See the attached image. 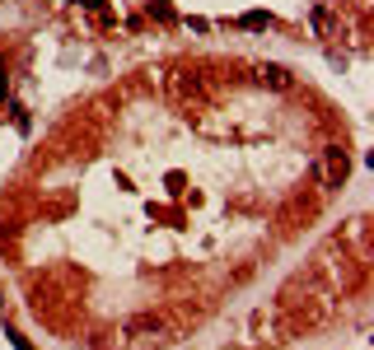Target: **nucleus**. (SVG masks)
Here are the masks:
<instances>
[{"label":"nucleus","mask_w":374,"mask_h":350,"mask_svg":"<svg viewBox=\"0 0 374 350\" xmlns=\"http://www.w3.org/2000/svg\"><path fill=\"white\" fill-rule=\"evenodd\" d=\"M309 19H314L318 38H328V33H332V14H328V10H314V14H309Z\"/></svg>","instance_id":"39448f33"},{"label":"nucleus","mask_w":374,"mask_h":350,"mask_svg":"<svg viewBox=\"0 0 374 350\" xmlns=\"http://www.w3.org/2000/svg\"><path fill=\"white\" fill-rule=\"evenodd\" d=\"M238 23H243V28H253V33H262V28H272V14H267V10H248V14H243V19H238Z\"/></svg>","instance_id":"20e7f679"},{"label":"nucleus","mask_w":374,"mask_h":350,"mask_svg":"<svg viewBox=\"0 0 374 350\" xmlns=\"http://www.w3.org/2000/svg\"><path fill=\"white\" fill-rule=\"evenodd\" d=\"M5 337L14 341V350H33V346H28V341H23V337H19V332H14V327H5Z\"/></svg>","instance_id":"0eeeda50"},{"label":"nucleus","mask_w":374,"mask_h":350,"mask_svg":"<svg viewBox=\"0 0 374 350\" xmlns=\"http://www.w3.org/2000/svg\"><path fill=\"white\" fill-rule=\"evenodd\" d=\"M150 14H155L159 23H169L173 19V5H169V0H150Z\"/></svg>","instance_id":"423d86ee"},{"label":"nucleus","mask_w":374,"mask_h":350,"mask_svg":"<svg viewBox=\"0 0 374 350\" xmlns=\"http://www.w3.org/2000/svg\"><path fill=\"white\" fill-rule=\"evenodd\" d=\"M314 173H318V182L328 187V192H337L341 182H346V173H351V154L341 145H328L323 154H318V164H314Z\"/></svg>","instance_id":"f257e3e1"},{"label":"nucleus","mask_w":374,"mask_h":350,"mask_svg":"<svg viewBox=\"0 0 374 350\" xmlns=\"http://www.w3.org/2000/svg\"><path fill=\"white\" fill-rule=\"evenodd\" d=\"M5 94H10V79H5V66H0V98H5Z\"/></svg>","instance_id":"6e6552de"},{"label":"nucleus","mask_w":374,"mask_h":350,"mask_svg":"<svg viewBox=\"0 0 374 350\" xmlns=\"http://www.w3.org/2000/svg\"><path fill=\"white\" fill-rule=\"evenodd\" d=\"M122 346L126 350H141V346H150V341H169V322L164 317H136V322H126L122 327Z\"/></svg>","instance_id":"f03ea898"},{"label":"nucleus","mask_w":374,"mask_h":350,"mask_svg":"<svg viewBox=\"0 0 374 350\" xmlns=\"http://www.w3.org/2000/svg\"><path fill=\"white\" fill-rule=\"evenodd\" d=\"M258 79H262V84H272V89H290V84H295V79H290V70H285V66H276V61L258 66Z\"/></svg>","instance_id":"7ed1b4c3"},{"label":"nucleus","mask_w":374,"mask_h":350,"mask_svg":"<svg viewBox=\"0 0 374 350\" xmlns=\"http://www.w3.org/2000/svg\"><path fill=\"white\" fill-rule=\"evenodd\" d=\"M75 5H89V10H99V5H103V0H75Z\"/></svg>","instance_id":"1a4fd4ad"}]
</instances>
